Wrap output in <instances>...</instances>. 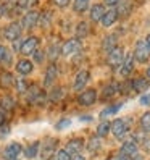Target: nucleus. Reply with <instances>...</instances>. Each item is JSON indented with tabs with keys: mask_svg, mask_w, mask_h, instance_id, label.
Wrapping results in <instances>:
<instances>
[{
	"mask_svg": "<svg viewBox=\"0 0 150 160\" xmlns=\"http://www.w3.org/2000/svg\"><path fill=\"white\" fill-rule=\"evenodd\" d=\"M87 81H89V71L81 70V71L76 74V79H74V84H73V89H74V91L84 89V86L87 84Z\"/></svg>",
	"mask_w": 150,
	"mask_h": 160,
	"instance_id": "13",
	"label": "nucleus"
},
{
	"mask_svg": "<svg viewBox=\"0 0 150 160\" xmlns=\"http://www.w3.org/2000/svg\"><path fill=\"white\" fill-rule=\"evenodd\" d=\"M70 2H71V0H53V3L57 5V7H60V8L68 7V5H70Z\"/></svg>",
	"mask_w": 150,
	"mask_h": 160,
	"instance_id": "34",
	"label": "nucleus"
},
{
	"mask_svg": "<svg viewBox=\"0 0 150 160\" xmlns=\"http://www.w3.org/2000/svg\"><path fill=\"white\" fill-rule=\"evenodd\" d=\"M53 160H71V154L68 152L66 149H60V150H57Z\"/></svg>",
	"mask_w": 150,
	"mask_h": 160,
	"instance_id": "31",
	"label": "nucleus"
},
{
	"mask_svg": "<svg viewBox=\"0 0 150 160\" xmlns=\"http://www.w3.org/2000/svg\"><path fill=\"white\" fill-rule=\"evenodd\" d=\"M95 100H97V92H95V89L84 91V92L79 94V97H78L79 105H84V107H89V105H92V103H95Z\"/></svg>",
	"mask_w": 150,
	"mask_h": 160,
	"instance_id": "8",
	"label": "nucleus"
},
{
	"mask_svg": "<svg viewBox=\"0 0 150 160\" xmlns=\"http://www.w3.org/2000/svg\"><path fill=\"white\" fill-rule=\"evenodd\" d=\"M123 107V103H116V105H111L108 108H105L104 112H102V115L100 117H107V115H111V113H116V112Z\"/></svg>",
	"mask_w": 150,
	"mask_h": 160,
	"instance_id": "32",
	"label": "nucleus"
},
{
	"mask_svg": "<svg viewBox=\"0 0 150 160\" xmlns=\"http://www.w3.org/2000/svg\"><path fill=\"white\" fill-rule=\"evenodd\" d=\"M7 134H8V126L2 125V126H0V138H5Z\"/></svg>",
	"mask_w": 150,
	"mask_h": 160,
	"instance_id": "37",
	"label": "nucleus"
},
{
	"mask_svg": "<svg viewBox=\"0 0 150 160\" xmlns=\"http://www.w3.org/2000/svg\"><path fill=\"white\" fill-rule=\"evenodd\" d=\"M140 128H142L145 133L150 131V112H145V113L140 117Z\"/></svg>",
	"mask_w": 150,
	"mask_h": 160,
	"instance_id": "29",
	"label": "nucleus"
},
{
	"mask_svg": "<svg viewBox=\"0 0 150 160\" xmlns=\"http://www.w3.org/2000/svg\"><path fill=\"white\" fill-rule=\"evenodd\" d=\"M23 152V147L21 144H18V142H12V144H8L3 150V157L5 160H13V158H18V155H20Z\"/></svg>",
	"mask_w": 150,
	"mask_h": 160,
	"instance_id": "10",
	"label": "nucleus"
},
{
	"mask_svg": "<svg viewBox=\"0 0 150 160\" xmlns=\"http://www.w3.org/2000/svg\"><path fill=\"white\" fill-rule=\"evenodd\" d=\"M81 41L78 39V37H73V39H68L66 42H65L61 47H60V52L61 55H65V57H68V55H74V53H78L81 50Z\"/></svg>",
	"mask_w": 150,
	"mask_h": 160,
	"instance_id": "2",
	"label": "nucleus"
},
{
	"mask_svg": "<svg viewBox=\"0 0 150 160\" xmlns=\"http://www.w3.org/2000/svg\"><path fill=\"white\" fill-rule=\"evenodd\" d=\"M37 0H16V8L18 10H27V8H31Z\"/></svg>",
	"mask_w": 150,
	"mask_h": 160,
	"instance_id": "30",
	"label": "nucleus"
},
{
	"mask_svg": "<svg viewBox=\"0 0 150 160\" xmlns=\"http://www.w3.org/2000/svg\"><path fill=\"white\" fill-rule=\"evenodd\" d=\"M116 12H118V16H124L131 12V0H119L118 2V8H116Z\"/></svg>",
	"mask_w": 150,
	"mask_h": 160,
	"instance_id": "22",
	"label": "nucleus"
},
{
	"mask_svg": "<svg viewBox=\"0 0 150 160\" xmlns=\"http://www.w3.org/2000/svg\"><path fill=\"white\" fill-rule=\"evenodd\" d=\"M116 42H118V37L115 34H108L104 41H102V49L110 52V50H113L115 47H116Z\"/></svg>",
	"mask_w": 150,
	"mask_h": 160,
	"instance_id": "18",
	"label": "nucleus"
},
{
	"mask_svg": "<svg viewBox=\"0 0 150 160\" xmlns=\"http://www.w3.org/2000/svg\"><path fill=\"white\" fill-rule=\"evenodd\" d=\"M5 50H7V47H3V45H0V62H2V58H3V55H5Z\"/></svg>",
	"mask_w": 150,
	"mask_h": 160,
	"instance_id": "44",
	"label": "nucleus"
},
{
	"mask_svg": "<svg viewBox=\"0 0 150 160\" xmlns=\"http://www.w3.org/2000/svg\"><path fill=\"white\" fill-rule=\"evenodd\" d=\"M145 44H147V45H148V49H150V34H148V36H147V39H145Z\"/></svg>",
	"mask_w": 150,
	"mask_h": 160,
	"instance_id": "46",
	"label": "nucleus"
},
{
	"mask_svg": "<svg viewBox=\"0 0 150 160\" xmlns=\"http://www.w3.org/2000/svg\"><path fill=\"white\" fill-rule=\"evenodd\" d=\"M104 2H105V5H108V7H115V5H118L119 0H104Z\"/></svg>",
	"mask_w": 150,
	"mask_h": 160,
	"instance_id": "39",
	"label": "nucleus"
},
{
	"mask_svg": "<svg viewBox=\"0 0 150 160\" xmlns=\"http://www.w3.org/2000/svg\"><path fill=\"white\" fill-rule=\"evenodd\" d=\"M134 70V57H133V53H129L124 57L123 63H121V67H119V73L123 74V76H128V74H131Z\"/></svg>",
	"mask_w": 150,
	"mask_h": 160,
	"instance_id": "11",
	"label": "nucleus"
},
{
	"mask_svg": "<svg viewBox=\"0 0 150 160\" xmlns=\"http://www.w3.org/2000/svg\"><path fill=\"white\" fill-rule=\"evenodd\" d=\"M110 133V123L108 121H102V123L97 126V136L99 138H105Z\"/></svg>",
	"mask_w": 150,
	"mask_h": 160,
	"instance_id": "27",
	"label": "nucleus"
},
{
	"mask_svg": "<svg viewBox=\"0 0 150 160\" xmlns=\"http://www.w3.org/2000/svg\"><path fill=\"white\" fill-rule=\"evenodd\" d=\"M2 125H5V112L0 108V126Z\"/></svg>",
	"mask_w": 150,
	"mask_h": 160,
	"instance_id": "41",
	"label": "nucleus"
},
{
	"mask_svg": "<svg viewBox=\"0 0 150 160\" xmlns=\"http://www.w3.org/2000/svg\"><path fill=\"white\" fill-rule=\"evenodd\" d=\"M119 154L128 157L129 160H133L134 157L139 155V149H137V144L134 142V141H128V142H124L123 146H121L119 149Z\"/></svg>",
	"mask_w": 150,
	"mask_h": 160,
	"instance_id": "7",
	"label": "nucleus"
},
{
	"mask_svg": "<svg viewBox=\"0 0 150 160\" xmlns=\"http://www.w3.org/2000/svg\"><path fill=\"white\" fill-rule=\"evenodd\" d=\"M13 160H20V158H13Z\"/></svg>",
	"mask_w": 150,
	"mask_h": 160,
	"instance_id": "49",
	"label": "nucleus"
},
{
	"mask_svg": "<svg viewBox=\"0 0 150 160\" xmlns=\"http://www.w3.org/2000/svg\"><path fill=\"white\" fill-rule=\"evenodd\" d=\"M110 131L113 133V136H115V138L121 139V138H123V136L126 134V131H128L126 120L118 118V120H115V121H113V123H110Z\"/></svg>",
	"mask_w": 150,
	"mask_h": 160,
	"instance_id": "6",
	"label": "nucleus"
},
{
	"mask_svg": "<svg viewBox=\"0 0 150 160\" xmlns=\"http://www.w3.org/2000/svg\"><path fill=\"white\" fill-rule=\"evenodd\" d=\"M140 103H142V105H147V103H150V94H148V96H144L142 99H140Z\"/></svg>",
	"mask_w": 150,
	"mask_h": 160,
	"instance_id": "40",
	"label": "nucleus"
},
{
	"mask_svg": "<svg viewBox=\"0 0 150 160\" xmlns=\"http://www.w3.org/2000/svg\"><path fill=\"white\" fill-rule=\"evenodd\" d=\"M124 60V50L121 49V47H115L113 50L108 52V58H107V63L110 65L111 68H119L121 63Z\"/></svg>",
	"mask_w": 150,
	"mask_h": 160,
	"instance_id": "3",
	"label": "nucleus"
},
{
	"mask_svg": "<svg viewBox=\"0 0 150 160\" xmlns=\"http://www.w3.org/2000/svg\"><path fill=\"white\" fill-rule=\"evenodd\" d=\"M145 74H147V78H148V79H150V67H148V68H147V71H145Z\"/></svg>",
	"mask_w": 150,
	"mask_h": 160,
	"instance_id": "47",
	"label": "nucleus"
},
{
	"mask_svg": "<svg viewBox=\"0 0 150 160\" xmlns=\"http://www.w3.org/2000/svg\"><path fill=\"white\" fill-rule=\"evenodd\" d=\"M70 123H71L70 120H61L60 123H58V126H57V128H58V129H61V128H66V126H68Z\"/></svg>",
	"mask_w": 150,
	"mask_h": 160,
	"instance_id": "38",
	"label": "nucleus"
},
{
	"mask_svg": "<svg viewBox=\"0 0 150 160\" xmlns=\"http://www.w3.org/2000/svg\"><path fill=\"white\" fill-rule=\"evenodd\" d=\"M68 150V152L71 154V155H76V154H81V150L84 149V141L81 139V138H76V139H71V141H68V144H66V147H65Z\"/></svg>",
	"mask_w": 150,
	"mask_h": 160,
	"instance_id": "12",
	"label": "nucleus"
},
{
	"mask_svg": "<svg viewBox=\"0 0 150 160\" xmlns=\"http://www.w3.org/2000/svg\"><path fill=\"white\" fill-rule=\"evenodd\" d=\"M15 82V78L12 76V73L3 71L0 74V86L2 88H12V84Z\"/></svg>",
	"mask_w": 150,
	"mask_h": 160,
	"instance_id": "23",
	"label": "nucleus"
},
{
	"mask_svg": "<svg viewBox=\"0 0 150 160\" xmlns=\"http://www.w3.org/2000/svg\"><path fill=\"white\" fill-rule=\"evenodd\" d=\"M104 13H105L104 5L95 3V5L90 8V20H92V21H100V20H102V16H104Z\"/></svg>",
	"mask_w": 150,
	"mask_h": 160,
	"instance_id": "19",
	"label": "nucleus"
},
{
	"mask_svg": "<svg viewBox=\"0 0 150 160\" xmlns=\"http://www.w3.org/2000/svg\"><path fill=\"white\" fill-rule=\"evenodd\" d=\"M39 149H41V144L37 142V141H34V142H31L29 146H26L24 147V157L26 158H34L37 157V154H39Z\"/></svg>",
	"mask_w": 150,
	"mask_h": 160,
	"instance_id": "17",
	"label": "nucleus"
},
{
	"mask_svg": "<svg viewBox=\"0 0 150 160\" xmlns=\"http://www.w3.org/2000/svg\"><path fill=\"white\" fill-rule=\"evenodd\" d=\"M21 32H23V28L20 26V23H10L5 29H3V37L7 41H18L21 37Z\"/></svg>",
	"mask_w": 150,
	"mask_h": 160,
	"instance_id": "4",
	"label": "nucleus"
},
{
	"mask_svg": "<svg viewBox=\"0 0 150 160\" xmlns=\"http://www.w3.org/2000/svg\"><path fill=\"white\" fill-rule=\"evenodd\" d=\"M7 2H16V0H7Z\"/></svg>",
	"mask_w": 150,
	"mask_h": 160,
	"instance_id": "48",
	"label": "nucleus"
},
{
	"mask_svg": "<svg viewBox=\"0 0 150 160\" xmlns=\"http://www.w3.org/2000/svg\"><path fill=\"white\" fill-rule=\"evenodd\" d=\"M0 108L2 110H7V112H10L15 108V99L10 97V96H5L0 99Z\"/></svg>",
	"mask_w": 150,
	"mask_h": 160,
	"instance_id": "25",
	"label": "nucleus"
},
{
	"mask_svg": "<svg viewBox=\"0 0 150 160\" xmlns=\"http://www.w3.org/2000/svg\"><path fill=\"white\" fill-rule=\"evenodd\" d=\"M113 160H129V158H128V157H124V155H121V154H119V155H118V157H115Z\"/></svg>",
	"mask_w": 150,
	"mask_h": 160,
	"instance_id": "45",
	"label": "nucleus"
},
{
	"mask_svg": "<svg viewBox=\"0 0 150 160\" xmlns=\"http://www.w3.org/2000/svg\"><path fill=\"white\" fill-rule=\"evenodd\" d=\"M133 57L139 63H145V62L150 60V49H148V45L145 44V41H137L136 42Z\"/></svg>",
	"mask_w": 150,
	"mask_h": 160,
	"instance_id": "1",
	"label": "nucleus"
},
{
	"mask_svg": "<svg viewBox=\"0 0 150 160\" xmlns=\"http://www.w3.org/2000/svg\"><path fill=\"white\" fill-rule=\"evenodd\" d=\"M2 63H5V65H10L12 63V52L10 50H5V55H3V58H2Z\"/></svg>",
	"mask_w": 150,
	"mask_h": 160,
	"instance_id": "33",
	"label": "nucleus"
},
{
	"mask_svg": "<svg viewBox=\"0 0 150 160\" xmlns=\"http://www.w3.org/2000/svg\"><path fill=\"white\" fill-rule=\"evenodd\" d=\"M89 34V24L86 21H81L78 26H76V37H86Z\"/></svg>",
	"mask_w": 150,
	"mask_h": 160,
	"instance_id": "26",
	"label": "nucleus"
},
{
	"mask_svg": "<svg viewBox=\"0 0 150 160\" xmlns=\"http://www.w3.org/2000/svg\"><path fill=\"white\" fill-rule=\"evenodd\" d=\"M37 49H39V39H37V37H27V39H24L23 44H21V52L24 55H31Z\"/></svg>",
	"mask_w": 150,
	"mask_h": 160,
	"instance_id": "9",
	"label": "nucleus"
},
{
	"mask_svg": "<svg viewBox=\"0 0 150 160\" xmlns=\"http://www.w3.org/2000/svg\"><path fill=\"white\" fill-rule=\"evenodd\" d=\"M116 20H118V12H116V10H108V12L104 13L100 23H102V26L110 28V26H113V24L116 23Z\"/></svg>",
	"mask_w": 150,
	"mask_h": 160,
	"instance_id": "14",
	"label": "nucleus"
},
{
	"mask_svg": "<svg viewBox=\"0 0 150 160\" xmlns=\"http://www.w3.org/2000/svg\"><path fill=\"white\" fill-rule=\"evenodd\" d=\"M32 63H31V60H26V58H23V60H20L16 63V71L21 74V76H26V74H29V73H32Z\"/></svg>",
	"mask_w": 150,
	"mask_h": 160,
	"instance_id": "15",
	"label": "nucleus"
},
{
	"mask_svg": "<svg viewBox=\"0 0 150 160\" xmlns=\"http://www.w3.org/2000/svg\"><path fill=\"white\" fill-rule=\"evenodd\" d=\"M16 84H18V92H23V91H26V82H24L23 79L16 81Z\"/></svg>",
	"mask_w": 150,
	"mask_h": 160,
	"instance_id": "35",
	"label": "nucleus"
},
{
	"mask_svg": "<svg viewBox=\"0 0 150 160\" xmlns=\"http://www.w3.org/2000/svg\"><path fill=\"white\" fill-rule=\"evenodd\" d=\"M118 91H121V86L118 82H111V84H108V86H105L102 96H104V97H111V96H115Z\"/></svg>",
	"mask_w": 150,
	"mask_h": 160,
	"instance_id": "24",
	"label": "nucleus"
},
{
	"mask_svg": "<svg viewBox=\"0 0 150 160\" xmlns=\"http://www.w3.org/2000/svg\"><path fill=\"white\" fill-rule=\"evenodd\" d=\"M57 74H58V68L55 67V65L52 63L49 68H47V71H45V78H44V86H47L49 88L50 84L55 81V78H57Z\"/></svg>",
	"mask_w": 150,
	"mask_h": 160,
	"instance_id": "16",
	"label": "nucleus"
},
{
	"mask_svg": "<svg viewBox=\"0 0 150 160\" xmlns=\"http://www.w3.org/2000/svg\"><path fill=\"white\" fill-rule=\"evenodd\" d=\"M102 142H100V138H90L89 139V142H87V149H89V152H97V150L100 149Z\"/></svg>",
	"mask_w": 150,
	"mask_h": 160,
	"instance_id": "28",
	"label": "nucleus"
},
{
	"mask_svg": "<svg viewBox=\"0 0 150 160\" xmlns=\"http://www.w3.org/2000/svg\"><path fill=\"white\" fill-rule=\"evenodd\" d=\"M71 160H86V158H84V155H81V154H76V155H71Z\"/></svg>",
	"mask_w": 150,
	"mask_h": 160,
	"instance_id": "42",
	"label": "nucleus"
},
{
	"mask_svg": "<svg viewBox=\"0 0 150 160\" xmlns=\"http://www.w3.org/2000/svg\"><path fill=\"white\" fill-rule=\"evenodd\" d=\"M131 88H133L134 91H137V92H142V91L148 89V81L145 78H137L134 81H131Z\"/></svg>",
	"mask_w": 150,
	"mask_h": 160,
	"instance_id": "20",
	"label": "nucleus"
},
{
	"mask_svg": "<svg viewBox=\"0 0 150 160\" xmlns=\"http://www.w3.org/2000/svg\"><path fill=\"white\" fill-rule=\"evenodd\" d=\"M7 13V7L5 5H2V3H0V18H2L3 15Z\"/></svg>",
	"mask_w": 150,
	"mask_h": 160,
	"instance_id": "43",
	"label": "nucleus"
},
{
	"mask_svg": "<svg viewBox=\"0 0 150 160\" xmlns=\"http://www.w3.org/2000/svg\"><path fill=\"white\" fill-rule=\"evenodd\" d=\"M90 0H74L73 2V10L76 13H84L89 8Z\"/></svg>",
	"mask_w": 150,
	"mask_h": 160,
	"instance_id": "21",
	"label": "nucleus"
},
{
	"mask_svg": "<svg viewBox=\"0 0 150 160\" xmlns=\"http://www.w3.org/2000/svg\"><path fill=\"white\" fill-rule=\"evenodd\" d=\"M34 58H36L37 62H42V60H44V53H42L39 49H37V50L34 52Z\"/></svg>",
	"mask_w": 150,
	"mask_h": 160,
	"instance_id": "36",
	"label": "nucleus"
},
{
	"mask_svg": "<svg viewBox=\"0 0 150 160\" xmlns=\"http://www.w3.org/2000/svg\"><path fill=\"white\" fill-rule=\"evenodd\" d=\"M39 20H41V13L31 10V12H27V13L21 18L20 26L24 28V29H31V28H34L36 24H39Z\"/></svg>",
	"mask_w": 150,
	"mask_h": 160,
	"instance_id": "5",
	"label": "nucleus"
}]
</instances>
